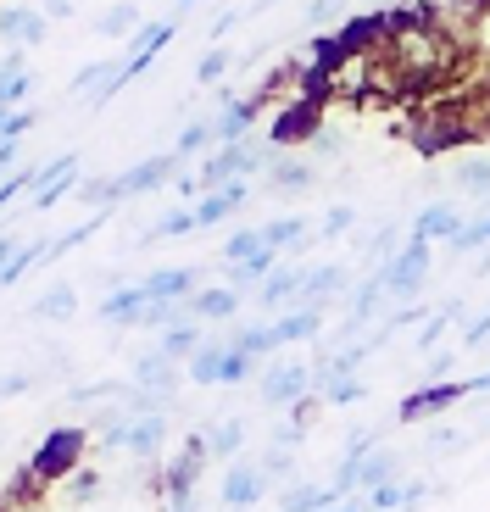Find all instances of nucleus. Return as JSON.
<instances>
[{
  "label": "nucleus",
  "mask_w": 490,
  "mask_h": 512,
  "mask_svg": "<svg viewBox=\"0 0 490 512\" xmlns=\"http://www.w3.org/2000/svg\"><path fill=\"white\" fill-rule=\"evenodd\" d=\"M223 73H229V51H223V45H212V51L201 56V73H195V78H201V84H212V90H218V84H223Z\"/></svg>",
  "instance_id": "obj_34"
},
{
  "label": "nucleus",
  "mask_w": 490,
  "mask_h": 512,
  "mask_svg": "<svg viewBox=\"0 0 490 512\" xmlns=\"http://www.w3.org/2000/svg\"><path fill=\"white\" fill-rule=\"evenodd\" d=\"M346 151V134H335V128H312V156H340Z\"/></svg>",
  "instance_id": "obj_38"
},
{
  "label": "nucleus",
  "mask_w": 490,
  "mask_h": 512,
  "mask_svg": "<svg viewBox=\"0 0 490 512\" xmlns=\"http://www.w3.org/2000/svg\"><path fill=\"white\" fill-rule=\"evenodd\" d=\"M78 451H84V435L78 429H56L45 446H39V457H34V468L28 474H45V479H62L67 468L78 462Z\"/></svg>",
  "instance_id": "obj_7"
},
{
  "label": "nucleus",
  "mask_w": 490,
  "mask_h": 512,
  "mask_svg": "<svg viewBox=\"0 0 490 512\" xmlns=\"http://www.w3.org/2000/svg\"><path fill=\"white\" fill-rule=\"evenodd\" d=\"M323 396L335 401V407H351V401L368 396V384H362L357 373H346V379H329V384H323Z\"/></svg>",
  "instance_id": "obj_30"
},
{
  "label": "nucleus",
  "mask_w": 490,
  "mask_h": 512,
  "mask_svg": "<svg viewBox=\"0 0 490 512\" xmlns=\"http://www.w3.org/2000/svg\"><path fill=\"white\" fill-rule=\"evenodd\" d=\"M351 223H357V212H351V206H335V212H329V218L318 223V234H346Z\"/></svg>",
  "instance_id": "obj_42"
},
{
  "label": "nucleus",
  "mask_w": 490,
  "mask_h": 512,
  "mask_svg": "<svg viewBox=\"0 0 490 512\" xmlns=\"http://www.w3.org/2000/svg\"><path fill=\"white\" fill-rule=\"evenodd\" d=\"M390 479H401V451L379 446V451H368L362 462H340L335 490L351 496V490H379V485H390Z\"/></svg>",
  "instance_id": "obj_3"
},
{
  "label": "nucleus",
  "mask_w": 490,
  "mask_h": 512,
  "mask_svg": "<svg viewBox=\"0 0 490 512\" xmlns=\"http://www.w3.org/2000/svg\"><path fill=\"white\" fill-rule=\"evenodd\" d=\"M479 245H490V212H479L474 223H463V234L452 240V251H479Z\"/></svg>",
  "instance_id": "obj_32"
},
{
  "label": "nucleus",
  "mask_w": 490,
  "mask_h": 512,
  "mask_svg": "<svg viewBox=\"0 0 490 512\" xmlns=\"http://www.w3.org/2000/svg\"><path fill=\"white\" fill-rule=\"evenodd\" d=\"M73 307H78L73 284H51V290L34 301V318H73Z\"/></svg>",
  "instance_id": "obj_24"
},
{
  "label": "nucleus",
  "mask_w": 490,
  "mask_h": 512,
  "mask_svg": "<svg viewBox=\"0 0 490 512\" xmlns=\"http://www.w3.org/2000/svg\"><path fill=\"white\" fill-rule=\"evenodd\" d=\"M257 251H268V240H262V229H240V234H229V240H223L218 262H251Z\"/></svg>",
  "instance_id": "obj_26"
},
{
  "label": "nucleus",
  "mask_w": 490,
  "mask_h": 512,
  "mask_svg": "<svg viewBox=\"0 0 490 512\" xmlns=\"http://www.w3.org/2000/svg\"><path fill=\"white\" fill-rule=\"evenodd\" d=\"M28 384H34L28 373H0V401H6V396H23Z\"/></svg>",
  "instance_id": "obj_45"
},
{
  "label": "nucleus",
  "mask_w": 490,
  "mask_h": 512,
  "mask_svg": "<svg viewBox=\"0 0 490 512\" xmlns=\"http://www.w3.org/2000/svg\"><path fill=\"white\" fill-rule=\"evenodd\" d=\"M273 479L262 474V468H251V462H234L229 474H223V501L229 507H257L262 496H268Z\"/></svg>",
  "instance_id": "obj_9"
},
{
  "label": "nucleus",
  "mask_w": 490,
  "mask_h": 512,
  "mask_svg": "<svg viewBox=\"0 0 490 512\" xmlns=\"http://www.w3.org/2000/svg\"><path fill=\"white\" fill-rule=\"evenodd\" d=\"M201 346H207V340H201V323H173V329H162V340H156V351L173 357V362H190Z\"/></svg>",
  "instance_id": "obj_18"
},
{
  "label": "nucleus",
  "mask_w": 490,
  "mask_h": 512,
  "mask_svg": "<svg viewBox=\"0 0 490 512\" xmlns=\"http://www.w3.org/2000/svg\"><path fill=\"white\" fill-rule=\"evenodd\" d=\"M424 273H429V240H407L385 268H379V279H385L390 295H401V301L413 307L418 290H424Z\"/></svg>",
  "instance_id": "obj_2"
},
{
  "label": "nucleus",
  "mask_w": 490,
  "mask_h": 512,
  "mask_svg": "<svg viewBox=\"0 0 490 512\" xmlns=\"http://www.w3.org/2000/svg\"><path fill=\"white\" fill-rule=\"evenodd\" d=\"M173 6H179V12H184V6H195V0H173Z\"/></svg>",
  "instance_id": "obj_49"
},
{
  "label": "nucleus",
  "mask_w": 490,
  "mask_h": 512,
  "mask_svg": "<svg viewBox=\"0 0 490 512\" xmlns=\"http://www.w3.org/2000/svg\"><path fill=\"white\" fill-rule=\"evenodd\" d=\"M468 435H452V429H440V435H429V457H446V451H463Z\"/></svg>",
  "instance_id": "obj_41"
},
{
  "label": "nucleus",
  "mask_w": 490,
  "mask_h": 512,
  "mask_svg": "<svg viewBox=\"0 0 490 512\" xmlns=\"http://www.w3.org/2000/svg\"><path fill=\"white\" fill-rule=\"evenodd\" d=\"M190 229H201V223H195V212H168V218L145 234V240H162V234H190Z\"/></svg>",
  "instance_id": "obj_35"
},
{
  "label": "nucleus",
  "mask_w": 490,
  "mask_h": 512,
  "mask_svg": "<svg viewBox=\"0 0 490 512\" xmlns=\"http://www.w3.org/2000/svg\"><path fill=\"white\" fill-rule=\"evenodd\" d=\"M368 507L374 512H407V485H401V479H390V485H379V490H368Z\"/></svg>",
  "instance_id": "obj_31"
},
{
  "label": "nucleus",
  "mask_w": 490,
  "mask_h": 512,
  "mask_svg": "<svg viewBox=\"0 0 490 512\" xmlns=\"http://www.w3.org/2000/svg\"><path fill=\"white\" fill-rule=\"evenodd\" d=\"M207 145H218V134H212L207 117H195V123L179 128V145H173V151H179V156H195V151H207Z\"/></svg>",
  "instance_id": "obj_28"
},
{
  "label": "nucleus",
  "mask_w": 490,
  "mask_h": 512,
  "mask_svg": "<svg viewBox=\"0 0 490 512\" xmlns=\"http://www.w3.org/2000/svg\"><path fill=\"white\" fill-rule=\"evenodd\" d=\"M45 12H51V17H67V12H73V0H45Z\"/></svg>",
  "instance_id": "obj_47"
},
{
  "label": "nucleus",
  "mask_w": 490,
  "mask_h": 512,
  "mask_svg": "<svg viewBox=\"0 0 490 512\" xmlns=\"http://www.w3.org/2000/svg\"><path fill=\"white\" fill-rule=\"evenodd\" d=\"M184 307H190L195 323H223V318L240 312V295H234V290H201V295H190Z\"/></svg>",
  "instance_id": "obj_16"
},
{
  "label": "nucleus",
  "mask_w": 490,
  "mask_h": 512,
  "mask_svg": "<svg viewBox=\"0 0 490 512\" xmlns=\"http://www.w3.org/2000/svg\"><path fill=\"white\" fill-rule=\"evenodd\" d=\"M34 123H39V112H28V106H17V112H6V123H0V140H17V134H28Z\"/></svg>",
  "instance_id": "obj_37"
},
{
  "label": "nucleus",
  "mask_w": 490,
  "mask_h": 512,
  "mask_svg": "<svg viewBox=\"0 0 490 512\" xmlns=\"http://www.w3.org/2000/svg\"><path fill=\"white\" fill-rule=\"evenodd\" d=\"M134 23H140V0H117L112 12H101V23H95V28H101L106 39H123Z\"/></svg>",
  "instance_id": "obj_27"
},
{
  "label": "nucleus",
  "mask_w": 490,
  "mask_h": 512,
  "mask_svg": "<svg viewBox=\"0 0 490 512\" xmlns=\"http://www.w3.org/2000/svg\"><path fill=\"white\" fill-rule=\"evenodd\" d=\"M340 12V0H307V23H329Z\"/></svg>",
  "instance_id": "obj_46"
},
{
  "label": "nucleus",
  "mask_w": 490,
  "mask_h": 512,
  "mask_svg": "<svg viewBox=\"0 0 490 512\" xmlns=\"http://www.w3.org/2000/svg\"><path fill=\"white\" fill-rule=\"evenodd\" d=\"M452 184L463 195H474V201L490 206V162H457L452 167Z\"/></svg>",
  "instance_id": "obj_22"
},
{
  "label": "nucleus",
  "mask_w": 490,
  "mask_h": 512,
  "mask_svg": "<svg viewBox=\"0 0 490 512\" xmlns=\"http://www.w3.org/2000/svg\"><path fill=\"white\" fill-rule=\"evenodd\" d=\"M457 234H463V212L446 206V201L424 206V212L413 218V240H457Z\"/></svg>",
  "instance_id": "obj_11"
},
{
  "label": "nucleus",
  "mask_w": 490,
  "mask_h": 512,
  "mask_svg": "<svg viewBox=\"0 0 490 512\" xmlns=\"http://www.w3.org/2000/svg\"><path fill=\"white\" fill-rule=\"evenodd\" d=\"M307 334H318V307H296V312H284V318H273V340L279 346L307 340Z\"/></svg>",
  "instance_id": "obj_20"
},
{
  "label": "nucleus",
  "mask_w": 490,
  "mask_h": 512,
  "mask_svg": "<svg viewBox=\"0 0 490 512\" xmlns=\"http://www.w3.org/2000/svg\"><path fill=\"white\" fill-rule=\"evenodd\" d=\"M307 390H312L307 362H279V368H262V379H257V396L268 401V407H296Z\"/></svg>",
  "instance_id": "obj_4"
},
{
  "label": "nucleus",
  "mask_w": 490,
  "mask_h": 512,
  "mask_svg": "<svg viewBox=\"0 0 490 512\" xmlns=\"http://www.w3.org/2000/svg\"><path fill=\"white\" fill-rule=\"evenodd\" d=\"M340 501V490L329 485V490H318V485H301V490H290V496L279 501V512H329Z\"/></svg>",
  "instance_id": "obj_21"
},
{
  "label": "nucleus",
  "mask_w": 490,
  "mask_h": 512,
  "mask_svg": "<svg viewBox=\"0 0 490 512\" xmlns=\"http://www.w3.org/2000/svg\"><path fill=\"white\" fill-rule=\"evenodd\" d=\"M351 284V268H312V279H307V290H301V301L296 307H323V301H335L340 290Z\"/></svg>",
  "instance_id": "obj_15"
},
{
  "label": "nucleus",
  "mask_w": 490,
  "mask_h": 512,
  "mask_svg": "<svg viewBox=\"0 0 490 512\" xmlns=\"http://www.w3.org/2000/svg\"><path fill=\"white\" fill-rule=\"evenodd\" d=\"M90 496H101V474H78L73 479V501H90Z\"/></svg>",
  "instance_id": "obj_44"
},
{
  "label": "nucleus",
  "mask_w": 490,
  "mask_h": 512,
  "mask_svg": "<svg viewBox=\"0 0 490 512\" xmlns=\"http://www.w3.org/2000/svg\"><path fill=\"white\" fill-rule=\"evenodd\" d=\"M223 362H229V346H223V340H207V346L184 362V373H190L195 384H223Z\"/></svg>",
  "instance_id": "obj_19"
},
{
  "label": "nucleus",
  "mask_w": 490,
  "mask_h": 512,
  "mask_svg": "<svg viewBox=\"0 0 490 512\" xmlns=\"http://www.w3.org/2000/svg\"><path fill=\"white\" fill-rule=\"evenodd\" d=\"M195 279H201L195 268H162V273H151V279H140V284H145L151 301H190Z\"/></svg>",
  "instance_id": "obj_13"
},
{
  "label": "nucleus",
  "mask_w": 490,
  "mask_h": 512,
  "mask_svg": "<svg viewBox=\"0 0 490 512\" xmlns=\"http://www.w3.org/2000/svg\"><path fill=\"white\" fill-rule=\"evenodd\" d=\"M245 195H251V184L245 179H234V184H218V190H207V201L195 206V223L207 229V223H223L229 212H240L245 206Z\"/></svg>",
  "instance_id": "obj_12"
},
{
  "label": "nucleus",
  "mask_w": 490,
  "mask_h": 512,
  "mask_svg": "<svg viewBox=\"0 0 490 512\" xmlns=\"http://www.w3.org/2000/svg\"><path fill=\"white\" fill-rule=\"evenodd\" d=\"M307 128H312V101H301V106L284 112V123H273V145H279V140H301Z\"/></svg>",
  "instance_id": "obj_29"
},
{
  "label": "nucleus",
  "mask_w": 490,
  "mask_h": 512,
  "mask_svg": "<svg viewBox=\"0 0 490 512\" xmlns=\"http://www.w3.org/2000/svg\"><path fill=\"white\" fill-rule=\"evenodd\" d=\"M312 268H301V262H279V268L268 273V279L257 284V307L262 312H279V307H296L301 290H307Z\"/></svg>",
  "instance_id": "obj_5"
},
{
  "label": "nucleus",
  "mask_w": 490,
  "mask_h": 512,
  "mask_svg": "<svg viewBox=\"0 0 490 512\" xmlns=\"http://www.w3.org/2000/svg\"><path fill=\"white\" fill-rule=\"evenodd\" d=\"M162 440H168V418H134L129 429H123V446H129L134 457H156Z\"/></svg>",
  "instance_id": "obj_17"
},
{
  "label": "nucleus",
  "mask_w": 490,
  "mask_h": 512,
  "mask_svg": "<svg viewBox=\"0 0 490 512\" xmlns=\"http://www.w3.org/2000/svg\"><path fill=\"white\" fill-rule=\"evenodd\" d=\"M307 229H312L307 218H273V223H262V240H268L273 251H284V245H301V240H307Z\"/></svg>",
  "instance_id": "obj_25"
},
{
  "label": "nucleus",
  "mask_w": 490,
  "mask_h": 512,
  "mask_svg": "<svg viewBox=\"0 0 490 512\" xmlns=\"http://www.w3.org/2000/svg\"><path fill=\"white\" fill-rule=\"evenodd\" d=\"M479 346H490V312H479V318L463 329V351H479Z\"/></svg>",
  "instance_id": "obj_39"
},
{
  "label": "nucleus",
  "mask_w": 490,
  "mask_h": 512,
  "mask_svg": "<svg viewBox=\"0 0 490 512\" xmlns=\"http://www.w3.org/2000/svg\"><path fill=\"white\" fill-rule=\"evenodd\" d=\"M273 190H307V184H312V167H296V162H279V167H273Z\"/></svg>",
  "instance_id": "obj_33"
},
{
  "label": "nucleus",
  "mask_w": 490,
  "mask_h": 512,
  "mask_svg": "<svg viewBox=\"0 0 490 512\" xmlns=\"http://www.w3.org/2000/svg\"><path fill=\"white\" fill-rule=\"evenodd\" d=\"M145 301H151V295H145V284H117V290L101 301V318L106 323H140Z\"/></svg>",
  "instance_id": "obj_14"
},
{
  "label": "nucleus",
  "mask_w": 490,
  "mask_h": 512,
  "mask_svg": "<svg viewBox=\"0 0 490 512\" xmlns=\"http://www.w3.org/2000/svg\"><path fill=\"white\" fill-rule=\"evenodd\" d=\"M368 451H379V429H357V435L346 440V457L340 462H362Z\"/></svg>",
  "instance_id": "obj_36"
},
{
  "label": "nucleus",
  "mask_w": 490,
  "mask_h": 512,
  "mask_svg": "<svg viewBox=\"0 0 490 512\" xmlns=\"http://www.w3.org/2000/svg\"><path fill=\"white\" fill-rule=\"evenodd\" d=\"M452 368H457V351H435L424 373H429V379H446V373H452Z\"/></svg>",
  "instance_id": "obj_43"
},
{
  "label": "nucleus",
  "mask_w": 490,
  "mask_h": 512,
  "mask_svg": "<svg viewBox=\"0 0 490 512\" xmlns=\"http://www.w3.org/2000/svg\"><path fill=\"white\" fill-rule=\"evenodd\" d=\"M73 184H78V156L67 151V156H56V162L39 167V184H34V201H28V206H34V212H51Z\"/></svg>",
  "instance_id": "obj_6"
},
{
  "label": "nucleus",
  "mask_w": 490,
  "mask_h": 512,
  "mask_svg": "<svg viewBox=\"0 0 490 512\" xmlns=\"http://www.w3.org/2000/svg\"><path fill=\"white\" fill-rule=\"evenodd\" d=\"M39 39H45V17H39L34 6H6V12H0V45H6V51H28Z\"/></svg>",
  "instance_id": "obj_8"
},
{
  "label": "nucleus",
  "mask_w": 490,
  "mask_h": 512,
  "mask_svg": "<svg viewBox=\"0 0 490 512\" xmlns=\"http://www.w3.org/2000/svg\"><path fill=\"white\" fill-rule=\"evenodd\" d=\"M251 373H257V362L240 357V351H229V362H223V384H240V379H251Z\"/></svg>",
  "instance_id": "obj_40"
},
{
  "label": "nucleus",
  "mask_w": 490,
  "mask_h": 512,
  "mask_svg": "<svg viewBox=\"0 0 490 512\" xmlns=\"http://www.w3.org/2000/svg\"><path fill=\"white\" fill-rule=\"evenodd\" d=\"M201 440H207V457H234V451L245 446V423H240V418H229V423H212V429H207Z\"/></svg>",
  "instance_id": "obj_23"
},
{
  "label": "nucleus",
  "mask_w": 490,
  "mask_h": 512,
  "mask_svg": "<svg viewBox=\"0 0 490 512\" xmlns=\"http://www.w3.org/2000/svg\"><path fill=\"white\" fill-rule=\"evenodd\" d=\"M173 512H201V501H195V496H184V501H173Z\"/></svg>",
  "instance_id": "obj_48"
},
{
  "label": "nucleus",
  "mask_w": 490,
  "mask_h": 512,
  "mask_svg": "<svg viewBox=\"0 0 490 512\" xmlns=\"http://www.w3.org/2000/svg\"><path fill=\"white\" fill-rule=\"evenodd\" d=\"M262 151H268V140H234V145H218L195 179L207 184V190H218V184H234V179H251V173L262 167Z\"/></svg>",
  "instance_id": "obj_1"
},
{
  "label": "nucleus",
  "mask_w": 490,
  "mask_h": 512,
  "mask_svg": "<svg viewBox=\"0 0 490 512\" xmlns=\"http://www.w3.org/2000/svg\"><path fill=\"white\" fill-rule=\"evenodd\" d=\"M463 396H468V384H435V390H418V396H407V401H401V418H407V423L435 418V412L457 407Z\"/></svg>",
  "instance_id": "obj_10"
}]
</instances>
